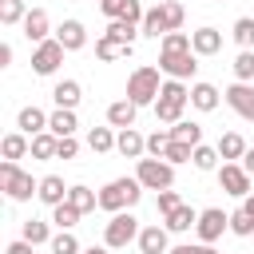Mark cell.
I'll list each match as a JSON object with an SVG mask.
<instances>
[{
  "instance_id": "obj_1",
  "label": "cell",
  "mask_w": 254,
  "mask_h": 254,
  "mask_svg": "<svg viewBox=\"0 0 254 254\" xmlns=\"http://www.w3.org/2000/svg\"><path fill=\"white\" fill-rule=\"evenodd\" d=\"M187 103H190L187 79H163V91H159V99H155L151 107H155V119H159V123H179Z\"/></svg>"
},
{
  "instance_id": "obj_2",
  "label": "cell",
  "mask_w": 254,
  "mask_h": 254,
  "mask_svg": "<svg viewBox=\"0 0 254 254\" xmlns=\"http://www.w3.org/2000/svg\"><path fill=\"white\" fill-rule=\"evenodd\" d=\"M139 198H143V183L123 175V179H111V183L99 190V210H107V214H119V210H131Z\"/></svg>"
},
{
  "instance_id": "obj_3",
  "label": "cell",
  "mask_w": 254,
  "mask_h": 254,
  "mask_svg": "<svg viewBox=\"0 0 254 254\" xmlns=\"http://www.w3.org/2000/svg\"><path fill=\"white\" fill-rule=\"evenodd\" d=\"M0 190H4L12 202H28V198H36L40 179H32L28 171H20V163L4 159V163H0Z\"/></svg>"
},
{
  "instance_id": "obj_4",
  "label": "cell",
  "mask_w": 254,
  "mask_h": 254,
  "mask_svg": "<svg viewBox=\"0 0 254 254\" xmlns=\"http://www.w3.org/2000/svg\"><path fill=\"white\" fill-rule=\"evenodd\" d=\"M159 91H163L159 67H151V64H139V67L127 75V99H131V103L147 107V103H155V99H159Z\"/></svg>"
},
{
  "instance_id": "obj_5",
  "label": "cell",
  "mask_w": 254,
  "mask_h": 254,
  "mask_svg": "<svg viewBox=\"0 0 254 254\" xmlns=\"http://www.w3.org/2000/svg\"><path fill=\"white\" fill-rule=\"evenodd\" d=\"M139 218L131 214V210H119V214H111L107 222H103V246L107 250H123L127 242H139Z\"/></svg>"
},
{
  "instance_id": "obj_6",
  "label": "cell",
  "mask_w": 254,
  "mask_h": 254,
  "mask_svg": "<svg viewBox=\"0 0 254 254\" xmlns=\"http://www.w3.org/2000/svg\"><path fill=\"white\" fill-rule=\"evenodd\" d=\"M135 179L143 183V190H167L175 187V163L167 159H135Z\"/></svg>"
},
{
  "instance_id": "obj_7",
  "label": "cell",
  "mask_w": 254,
  "mask_h": 254,
  "mask_svg": "<svg viewBox=\"0 0 254 254\" xmlns=\"http://www.w3.org/2000/svg\"><path fill=\"white\" fill-rule=\"evenodd\" d=\"M159 71L167 79H194L198 71V56L190 48H175V52H163L159 48Z\"/></svg>"
},
{
  "instance_id": "obj_8",
  "label": "cell",
  "mask_w": 254,
  "mask_h": 254,
  "mask_svg": "<svg viewBox=\"0 0 254 254\" xmlns=\"http://www.w3.org/2000/svg\"><path fill=\"white\" fill-rule=\"evenodd\" d=\"M64 56H67V48H64L56 36H48V40L36 44V52H32V71H36V75H56V67L64 64Z\"/></svg>"
},
{
  "instance_id": "obj_9",
  "label": "cell",
  "mask_w": 254,
  "mask_h": 254,
  "mask_svg": "<svg viewBox=\"0 0 254 254\" xmlns=\"http://www.w3.org/2000/svg\"><path fill=\"white\" fill-rule=\"evenodd\" d=\"M250 183H254V175H250L242 163H222V167H218V187H222L230 198H246V194H254Z\"/></svg>"
},
{
  "instance_id": "obj_10",
  "label": "cell",
  "mask_w": 254,
  "mask_h": 254,
  "mask_svg": "<svg viewBox=\"0 0 254 254\" xmlns=\"http://www.w3.org/2000/svg\"><path fill=\"white\" fill-rule=\"evenodd\" d=\"M194 230H198V242H218V238L230 230V214H226L222 206H206V210H198Z\"/></svg>"
},
{
  "instance_id": "obj_11",
  "label": "cell",
  "mask_w": 254,
  "mask_h": 254,
  "mask_svg": "<svg viewBox=\"0 0 254 254\" xmlns=\"http://www.w3.org/2000/svg\"><path fill=\"white\" fill-rule=\"evenodd\" d=\"M222 99H226L230 111H238L242 119L254 123V83H242V79H238V83H230V87L222 91Z\"/></svg>"
},
{
  "instance_id": "obj_12",
  "label": "cell",
  "mask_w": 254,
  "mask_h": 254,
  "mask_svg": "<svg viewBox=\"0 0 254 254\" xmlns=\"http://www.w3.org/2000/svg\"><path fill=\"white\" fill-rule=\"evenodd\" d=\"M139 250L143 254H167L171 250V230L167 226H143L139 230Z\"/></svg>"
},
{
  "instance_id": "obj_13",
  "label": "cell",
  "mask_w": 254,
  "mask_h": 254,
  "mask_svg": "<svg viewBox=\"0 0 254 254\" xmlns=\"http://www.w3.org/2000/svg\"><path fill=\"white\" fill-rule=\"evenodd\" d=\"M24 36L32 40V44H44L48 40V32H52V20H48V12L44 8H28V16H24Z\"/></svg>"
},
{
  "instance_id": "obj_14",
  "label": "cell",
  "mask_w": 254,
  "mask_h": 254,
  "mask_svg": "<svg viewBox=\"0 0 254 254\" xmlns=\"http://www.w3.org/2000/svg\"><path fill=\"white\" fill-rule=\"evenodd\" d=\"M190 48H194V56H218L222 52V32L206 24V28L190 32Z\"/></svg>"
},
{
  "instance_id": "obj_15",
  "label": "cell",
  "mask_w": 254,
  "mask_h": 254,
  "mask_svg": "<svg viewBox=\"0 0 254 254\" xmlns=\"http://www.w3.org/2000/svg\"><path fill=\"white\" fill-rule=\"evenodd\" d=\"M218 99H222V91H218L214 83H206V79H194V83H190V107H194V111H214Z\"/></svg>"
},
{
  "instance_id": "obj_16",
  "label": "cell",
  "mask_w": 254,
  "mask_h": 254,
  "mask_svg": "<svg viewBox=\"0 0 254 254\" xmlns=\"http://www.w3.org/2000/svg\"><path fill=\"white\" fill-rule=\"evenodd\" d=\"M115 151L127 155V159H143V155H147V139H143L135 127H123V131L115 135Z\"/></svg>"
},
{
  "instance_id": "obj_17",
  "label": "cell",
  "mask_w": 254,
  "mask_h": 254,
  "mask_svg": "<svg viewBox=\"0 0 254 254\" xmlns=\"http://www.w3.org/2000/svg\"><path fill=\"white\" fill-rule=\"evenodd\" d=\"M67 190H71V187H64V179H60V175H44V179H40L36 198H40L44 206H60V202L67 198Z\"/></svg>"
},
{
  "instance_id": "obj_18",
  "label": "cell",
  "mask_w": 254,
  "mask_h": 254,
  "mask_svg": "<svg viewBox=\"0 0 254 254\" xmlns=\"http://www.w3.org/2000/svg\"><path fill=\"white\" fill-rule=\"evenodd\" d=\"M56 40H60L67 52H79V48L87 44V28H83L79 20H64V24L56 28Z\"/></svg>"
},
{
  "instance_id": "obj_19",
  "label": "cell",
  "mask_w": 254,
  "mask_h": 254,
  "mask_svg": "<svg viewBox=\"0 0 254 254\" xmlns=\"http://www.w3.org/2000/svg\"><path fill=\"white\" fill-rule=\"evenodd\" d=\"M135 115H139V103H131L127 95H123V99H115V103L107 107V123H111V127H119V131H123V127H135Z\"/></svg>"
},
{
  "instance_id": "obj_20",
  "label": "cell",
  "mask_w": 254,
  "mask_h": 254,
  "mask_svg": "<svg viewBox=\"0 0 254 254\" xmlns=\"http://www.w3.org/2000/svg\"><path fill=\"white\" fill-rule=\"evenodd\" d=\"M0 155L4 159H24V155H32V135H24V131H8L4 139H0Z\"/></svg>"
},
{
  "instance_id": "obj_21",
  "label": "cell",
  "mask_w": 254,
  "mask_h": 254,
  "mask_svg": "<svg viewBox=\"0 0 254 254\" xmlns=\"http://www.w3.org/2000/svg\"><path fill=\"white\" fill-rule=\"evenodd\" d=\"M194 222H198V210H194V206H187V202H183V206H175L171 214H163V226H167L171 234H187Z\"/></svg>"
},
{
  "instance_id": "obj_22",
  "label": "cell",
  "mask_w": 254,
  "mask_h": 254,
  "mask_svg": "<svg viewBox=\"0 0 254 254\" xmlns=\"http://www.w3.org/2000/svg\"><path fill=\"white\" fill-rule=\"evenodd\" d=\"M52 99H56V107H79V99H83V87H79V79H60L56 87H52Z\"/></svg>"
},
{
  "instance_id": "obj_23",
  "label": "cell",
  "mask_w": 254,
  "mask_h": 254,
  "mask_svg": "<svg viewBox=\"0 0 254 254\" xmlns=\"http://www.w3.org/2000/svg\"><path fill=\"white\" fill-rule=\"evenodd\" d=\"M16 127L24 131V135H40V131H48V115L32 103V107H20V115H16Z\"/></svg>"
},
{
  "instance_id": "obj_24",
  "label": "cell",
  "mask_w": 254,
  "mask_h": 254,
  "mask_svg": "<svg viewBox=\"0 0 254 254\" xmlns=\"http://www.w3.org/2000/svg\"><path fill=\"white\" fill-rule=\"evenodd\" d=\"M75 127H79V119H75L71 107H56V111L48 115V131L60 135V139H64V135H75Z\"/></svg>"
},
{
  "instance_id": "obj_25",
  "label": "cell",
  "mask_w": 254,
  "mask_h": 254,
  "mask_svg": "<svg viewBox=\"0 0 254 254\" xmlns=\"http://www.w3.org/2000/svg\"><path fill=\"white\" fill-rule=\"evenodd\" d=\"M131 48H135V44H119V40H111V36H99V40H95V60L111 64V60L131 56Z\"/></svg>"
},
{
  "instance_id": "obj_26",
  "label": "cell",
  "mask_w": 254,
  "mask_h": 254,
  "mask_svg": "<svg viewBox=\"0 0 254 254\" xmlns=\"http://www.w3.org/2000/svg\"><path fill=\"white\" fill-rule=\"evenodd\" d=\"M214 147H218V155H222L226 163H242V155H246V139H242L238 131H226Z\"/></svg>"
},
{
  "instance_id": "obj_27",
  "label": "cell",
  "mask_w": 254,
  "mask_h": 254,
  "mask_svg": "<svg viewBox=\"0 0 254 254\" xmlns=\"http://www.w3.org/2000/svg\"><path fill=\"white\" fill-rule=\"evenodd\" d=\"M171 28H167V12H163V4H155V8H147V16H143V36H151V40H163Z\"/></svg>"
},
{
  "instance_id": "obj_28",
  "label": "cell",
  "mask_w": 254,
  "mask_h": 254,
  "mask_svg": "<svg viewBox=\"0 0 254 254\" xmlns=\"http://www.w3.org/2000/svg\"><path fill=\"white\" fill-rule=\"evenodd\" d=\"M103 36H111V40H119V44H135V36H143V28L131 24V20H107V32H103Z\"/></svg>"
},
{
  "instance_id": "obj_29",
  "label": "cell",
  "mask_w": 254,
  "mask_h": 254,
  "mask_svg": "<svg viewBox=\"0 0 254 254\" xmlns=\"http://www.w3.org/2000/svg\"><path fill=\"white\" fill-rule=\"evenodd\" d=\"M87 147H91L95 155L115 151V131H111V123H107V127H91V131H87Z\"/></svg>"
},
{
  "instance_id": "obj_30",
  "label": "cell",
  "mask_w": 254,
  "mask_h": 254,
  "mask_svg": "<svg viewBox=\"0 0 254 254\" xmlns=\"http://www.w3.org/2000/svg\"><path fill=\"white\" fill-rule=\"evenodd\" d=\"M56 151H60V135H52V131L32 135V159H56Z\"/></svg>"
},
{
  "instance_id": "obj_31",
  "label": "cell",
  "mask_w": 254,
  "mask_h": 254,
  "mask_svg": "<svg viewBox=\"0 0 254 254\" xmlns=\"http://www.w3.org/2000/svg\"><path fill=\"white\" fill-rule=\"evenodd\" d=\"M171 139L198 147V143H202V127H198V123H190V119H179V123H171Z\"/></svg>"
},
{
  "instance_id": "obj_32",
  "label": "cell",
  "mask_w": 254,
  "mask_h": 254,
  "mask_svg": "<svg viewBox=\"0 0 254 254\" xmlns=\"http://www.w3.org/2000/svg\"><path fill=\"white\" fill-rule=\"evenodd\" d=\"M67 202H71V206H79V210L87 214V210H95V206H99V194H95L91 187H83V183H75V187L67 190Z\"/></svg>"
},
{
  "instance_id": "obj_33",
  "label": "cell",
  "mask_w": 254,
  "mask_h": 254,
  "mask_svg": "<svg viewBox=\"0 0 254 254\" xmlns=\"http://www.w3.org/2000/svg\"><path fill=\"white\" fill-rule=\"evenodd\" d=\"M79 218H83V210H79V206H71L67 198H64L60 206H52V222H56L60 230H71V226H75Z\"/></svg>"
},
{
  "instance_id": "obj_34",
  "label": "cell",
  "mask_w": 254,
  "mask_h": 254,
  "mask_svg": "<svg viewBox=\"0 0 254 254\" xmlns=\"http://www.w3.org/2000/svg\"><path fill=\"white\" fill-rule=\"evenodd\" d=\"M20 238H28L32 246H44V242H52V222L28 218V222H24V234H20Z\"/></svg>"
},
{
  "instance_id": "obj_35",
  "label": "cell",
  "mask_w": 254,
  "mask_h": 254,
  "mask_svg": "<svg viewBox=\"0 0 254 254\" xmlns=\"http://www.w3.org/2000/svg\"><path fill=\"white\" fill-rule=\"evenodd\" d=\"M234 79H242V83H254V48H242L238 56H234Z\"/></svg>"
},
{
  "instance_id": "obj_36",
  "label": "cell",
  "mask_w": 254,
  "mask_h": 254,
  "mask_svg": "<svg viewBox=\"0 0 254 254\" xmlns=\"http://www.w3.org/2000/svg\"><path fill=\"white\" fill-rule=\"evenodd\" d=\"M218 159H222V155H218V147H206V143H198V147H194V155H190V163H194L198 171H218Z\"/></svg>"
},
{
  "instance_id": "obj_37",
  "label": "cell",
  "mask_w": 254,
  "mask_h": 254,
  "mask_svg": "<svg viewBox=\"0 0 254 254\" xmlns=\"http://www.w3.org/2000/svg\"><path fill=\"white\" fill-rule=\"evenodd\" d=\"M230 36H234L238 48H254V16H238L234 28H230Z\"/></svg>"
},
{
  "instance_id": "obj_38",
  "label": "cell",
  "mask_w": 254,
  "mask_h": 254,
  "mask_svg": "<svg viewBox=\"0 0 254 254\" xmlns=\"http://www.w3.org/2000/svg\"><path fill=\"white\" fill-rule=\"evenodd\" d=\"M52 254H83V246H79V238L71 234V230H60V234H52Z\"/></svg>"
},
{
  "instance_id": "obj_39",
  "label": "cell",
  "mask_w": 254,
  "mask_h": 254,
  "mask_svg": "<svg viewBox=\"0 0 254 254\" xmlns=\"http://www.w3.org/2000/svg\"><path fill=\"white\" fill-rule=\"evenodd\" d=\"M24 16H28L24 0H0V24H4V28H12V24H24Z\"/></svg>"
},
{
  "instance_id": "obj_40",
  "label": "cell",
  "mask_w": 254,
  "mask_h": 254,
  "mask_svg": "<svg viewBox=\"0 0 254 254\" xmlns=\"http://www.w3.org/2000/svg\"><path fill=\"white\" fill-rule=\"evenodd\" d=\"M230 234H238V238H250L254 234V218L238 206V210H230Z\"/></svg>"
},
{
  "instance_id": "obj_41",
  "label": "cell",
  "mask_w": 254,
  "mask_h": 254,
  "mask_svg": "<svg viewBox=\"0 0 254 254\" xmlns=\"http://www.w3.org/2000/svg\"><path fill=\"white\" fill-rule=\"evenodd\" d=\"M167 147H171V127H167V131H155V135H147V155L163 159V155H167Z\"/></svg>"
},
{
  "instance_id": "obj_42",
  "label": "cell",
  "mask_w": 254,
  "mask_h": 254,
  "mask_svg": "<svg viewBox=\"0 0 254 254\" xmlns=\"http://www.w3.org/2000/svg\"><path fill=\"white\" fill-rule=\"evenodd\" d=\"M190 155H194V147H190V143H179V139H171V147H167V155H163V159L179 167V163H190Z\"/></svg>"
},
{
  "instance_id": "obj_43",
  "label": "cell",
  "mask_w": 254,
  "mask_h": 254,
  "mask_svg": "<svg viewBox=\"0 0 254 254\" xmlns=\"http://www.w3.org/2000/svg\"><path fill=\"white\" fill-rule=\"evenodd\" d=\"M163 12H167V28H171V32H179V28H183V20H187V8H183L179 0H167V4H163Z\"/></svg>"
},
{
  "instance_id": "obj_44",
  "label": "cell",
  "mask_w": 254,
  "mask_h": 254,
  "mask_svg": "<svg viewBox=\"0 0 254 254\" xmlns=\"http://www.w3.org/2000/svg\"><path fill=\"white\" fill-rule=\"evenodd\" d=\"M155 206H159V214H171L175 206H183V198H179V190H155Z\"/></svg>"
},
{
  "instance_id": "obj_45",
  "label": "cell",
  "mask_w": 254,
  "mask_h": 254,
  "mask_svg": "<svg viewBox=\"0 0 254 254\" xmlns=\"http://www.w3.org/2000/svg\"><path fill=\"white\" fill-rule=\"evenodd\" d=\"M127 4H131V0H99V12H103L107 20H123Z\"/></svg>"
},
{
  "instance_id": "obj_46",
  "label": "cell",
  "mask_w": 254,
  "mask_h": 254,
  "mask_svg": "<svg viewBox=\"0 0 254 254\" xmlns=\"http://www.w3.org/2000/svg\"><path fill=\"white\" fill-rule=\"evenodd\" d=\"M79 155V143H75V135H64L60 139V151H56V159H75Z\"/></svg>"
},
{
  "instance_id": "obj_47",
  "label": "cell",
  "mask_w": 254,
  "mask_h": 254,
  "mask_svg": "<svg viewBox=\"0 0 254 254\" xmlns=\"http://www.w3.org/2000/svg\"><path fill=\"white\" fill-rule=\"evenodd\" d=\"M4 254H32V242H28V238H16V242H8Z\"/></svg>"
},
{
  "instance_id": "obj_48",
  "label": "cell",
  "mask_w": 254,
  "mask_h": 254,
  "mask_svg": "<svg viewBox=\"0 0 254 254\" xmlns=\"http://www.w3.org/2000/svg\"><path fill=\"white\" fill-rule=\"evenodd\" d=\"M12 64V44H0V67Z\"/></svg>"
},
{
  "instance_id": "obj_49",
  "label": "cell",
  "mask_w": 254,
  "mask_h": 254,
  "mask_svg": "<svg viewBox=\"0 0 254 254\" xmlns=\"http://www.w3.org/2000/svg\"><path fill=\"white\" fill-rule=\"evenodd\" d=\"M242 167L254 175V147H246V155H242Z\"/></svg>"
},
{
  "instance_id": "obj_50",
  "label": "cell",
  "mask_w": 254,
  "mask_h": 254,
  "mask_svg": "<svg viewBox=\"0 0 254 254\" xmlns=\"http://www.w3.org/2000/svg\"><path fill=\"white\" fill-rule=\"evenodd\" d=\"M167 254H194V246H190V242H183V246H171Z\"/></svg>"
},
{
  "instance_id": "obj_51",
  "label": "cell",
  "mask_w": 254,
  "mask_h": 254,
  "mask_svg": "<svg viewBox=\"0 0 254 254\" xmlns=\"http://www.w3.org/2000/svg\"><path fill=\"white\" fill-rule=\"evenodd\" d=\"M242 210H246V214L254 218V194H246V198H242Z\"/></svg>"
},
{
  "instance_id": "obj_52",
  "label": "cell",
  "mask_w": 254,
  "mask_h": 254,
  "mask_svg": "<svg viewBox=\"0 0 254 254\" xmlns=\"http://www.w3.org/2000/svg\"><path fill=\"white\" fill-rule=\"evenodd\" d=\"M83 254H107V246H87Z\"/></svg>"
}]
</instances>
